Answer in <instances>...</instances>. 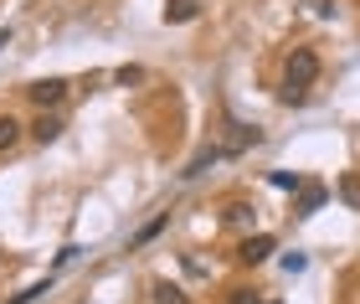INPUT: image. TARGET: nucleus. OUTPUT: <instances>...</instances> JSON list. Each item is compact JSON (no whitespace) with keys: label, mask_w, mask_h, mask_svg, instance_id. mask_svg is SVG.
<instances>
[{"label":"nucleus","mask_w":360,"mask_h":304,"mask_svg":"<svg viewBox=\"0 0 360 304\" xmlns=\"http://www.w3.org/2000/svg\"><path fill=\"white\" fill-rule=\"evenodd\" d=\"M314 77H319V52L314 46H293V57L283 68V103H304Z\"/></svg>","instance_id":"nucleus-1"},{"label":"nucleus","mask_w":360,"mask_h":304,"mask_svg":"<svg viewBox=\"0 0 360 304\" xmlns=\"http://www.w3.org/2000/svg\"><path fill=\"white\" fill-rule=\"evenodd\" d=\"M26 93H31V103L46 114V108H57L62 99H68V83H62V77H41V83H31Z\"/></svg>","instance_id":"nucleus-2"},{"label":"nucleus","mask_w":360,"mask_h":304,"mask_svg":"<svg viewBox=\"0 0 360 304\" xmlns=\"http://www.w3.org/2000/svg\"><path fill=\"white\" fill-rule=\"evenodd\" d=\"M324 196H330V186H319V181H304V191H299V206H293V217H314L319 206H324Z\"/></svg>","instance_id":"nucleus-3"},{"label":"nucleus","mask_w":360,"mask_h":304,"mask_svg":"<svg viewBox=\"0 0 360 304\" xmlns=\"http://www.w3.org/2000/svg\"><path fill=\"white\" fill-rule=\"evenodd\" d=\"M268 253H273V237H268V232H257V237H248V243L237 248V263H263Z\"/></svg>","instance_id":"nucleus-4"},{"label":"nucleus","mask_w":360,"mask_h":304,"mask_svg":"<svg viewBox=\"0 0 360 304\" xmlns=\"http://www.w3.org/2000/svg\"><path fill=\"white\" fill-rule=\"evenodd\" d=\"M31 139H37V145H52V139H62V119H57V114H41L37 124H31Z\"/></svg>","instance_id":"nucleus-5"},{"label":"nucleus","mask_w":360,"mask_h":304,"mask_svg":"<svg viewBox=\"0 0 360 304\" xmlns=\"http://www.w3.org/2000/svg\"><path fill=\"white\" fill-rule=\"evenodd\" d=\"M201 15V0H165V21H195Z\"/></svg>","instance_id":"nucleus-6"},{"label":"nucleus","mask_w":360,"mask_h":304,"mask_svg":"<svg viewBox=\"0 0 360 304\" xmlns=\"http://www.w3.org/2000/svg\"><path fill=\"white\" fill-rule=\"evenodd\" d=\"M217 160H221V145H211V150H201V155H195V160H191V165L180 170V175H186V181H195V175H201L206 165H217Z\"/></svg>","instance_id":"nucleus-7"},{"label":"nucleus","mask_w":360,"mask_h":304,"mask_svg":"<svg viewBox=\"0 0 360 304\" xmlns=\"http://www.w3.org/2000/svg\"><path fill=\"white\" fill-rule=\"evenodd\" d=\"M15 145H21V124L11 114H0V150H15Z\"/></svg>","instance_id":"nucleus-8"},{"label":"nucleus","mask_w":360,"mask_h":304,"mask_svg":"<svg viewBox=\"0 0 360 304\" xmlns=\"http://www.w3.org/2000/svg\"><path fill=\"white\" fill-rule=\"evenodd\" d=\"M340 196H345L350 212H360V175H340Z\"/></svg>","instance_id":"nucleus-9"},{"label":"nucleus","mask_w":360,"mask_h":304,"mask_svg":"<svg viewBox=\"0 0 360 304\" xmlns=\"http://www.w3.org/2000/svg\"><path fill=\"white\" fill-rule=\"evenodd\" d=\"M155 304H191L186 289H175V284H155Z\"/></svg>","instance_id":"nucleus-10"},{"label":"nucleus","mask_w":360,"mask_h":304,"mask_svg":"<svg viewBox=\"0 0 360 304\" xmlns=\"http://www.w3.org/2000/svg\"><path fill=\"white\" fill-rule=\"evenodd\" d=\"M165 222H170V212H160L155 222H144V227L134 232V243H150V237H160V227H165Z\"/></svg>","instance_id":"nucleus-11"},{"label":"nucleus","mask_w":360,"mask_h":304,"mask_svg":"<svg viewBox=\"0 0 360 304\" xmlns=\"http://www.w3.org/2000/svg\"><path fill=\"white\" fill-rule=\"evenodd\" d=\"M268 181H273L278 191H304V181H299V175H288V170H273Z\"/></svg>","instance_id":"nucleus-12"},{"label":"nucleus","mask_w":360,"mask_h":304,"mask_svg":"<svg viewBox=\"0 0 360 304\" xmlns=\"http://www.w3.org/2000/svg\"><path fill=\"white\" fill-rule=\"evenodd\" d=\"M226 222H237V227H248V222H252V206H226Z\"/></svg>","instance_id":"nucleus-13"},{"label":"nucleus","mask_w":360,"mask_h":304,"mask_svg":"<svg viewBox=\"0 0 360 304\" xmlns=\"http://www.w3.org/2000/svg\"><path fill=\"white\" fill-rule=\"evenodd\" d=\"M304 263H309L304 253H288V258H283V268H288V274H304Z\"/></svg>","instance_id":"nucleus-14"},{"label":"nucleus","mask_w":360,"mask_h":304,"mask_svg":"<svg viewBox=\"0 0 360 304\" xmlns=\"http://www.w3.org/2000/svg\"><path fill=\"white\" fill-rule=\"evenodd\" d=\"M232 304H263V299H257L252 289H232Z\"/></svg>","instance_id":"nucleus-15"}]
</instances>
